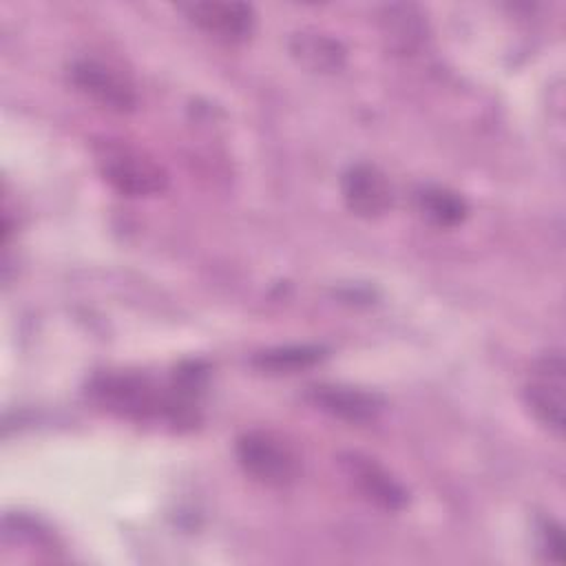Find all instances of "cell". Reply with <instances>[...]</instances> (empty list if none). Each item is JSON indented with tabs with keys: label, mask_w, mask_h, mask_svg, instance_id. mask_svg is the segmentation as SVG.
<instances>
[{
	"label": "cell",
	"mask_w": 566,
	"mask_h": 566,
	"mask_svg": "<svg viewBox=\"0 0 566 566\" xmlns=\"http://www.w3.org/2000/svg\"><path fill=\"white\" fill-rule=\"evenodd\" d=\"M179 11L210 38L228 44L243 42L254 31V9L245 2L226 0H195L179 4Z\"/></svg>",
	"instance_id": "obj_6"
},
{
	"label": "cell",
	"mask_w": 566,
	"mask_h": 566,
	"mask_svg": "<svg viewBox=\"0 0 566 566\" xmlns=\"http://www.w3.org/2000/svg\"><path fill=\"white\" fill-rule=\"evenodd\" d=\"M564 356L559 352L544 354L533 371L531 380L524 389V400L528 411L535 416L539 424H544L548 431L562 436L564 431Z\"/></svg>",
	"instance_id": "obj_5"
},
{
	"label": "cell",
	"mask_w": 566,
	"mask_h": 566,
	"mask_svg": "<svg viewBox=\"0 0 566 566\" xmlns=\"http://www.w3.org/2000/svg\"><path fill=\"white\" fill-rule=\"evenodd\" d=\"M104 181L126 197L159 195L168 186V175L146 150L126 142H104L95 150Z\"/></svg>",
	"instance_id": "obj_1"
},
{
	"label": "cell",
	"mask_w": 566,
	"mask_h": 566,
	"mask_svg": "<svg viewBox=\"0 0 566 566\" xmlns=\"http://www.w3.org/2000/svg\"><path fill=\"white\" fill-rule=\"evenodd\" d=\"M292 57L312 73H334L345 64V46L316 29H301L290 38Z\"/></svg>",
	"instance_id": "obj_11"
},
{
	"label": "cell",
	"mask_w": 566,
	"mask_h": 566,
	"mask_svg": "<svg viewBox=\"0 0 566 566\" xmlns=\"http://www.w3.org/2000/svg\"><path fill=\"white\" fill-rule=\"evenodd\" d=\"M71 84L97 106L113 113H128L137 104L133 82L111 64L93 57L75 60L69 66Z\"/></svg>",
	"instance_id": "obj_4"
},
{
	"label": "cell",
	"mask_w": 566,
	"mask_h": 566,
	"mask_svg": "<svg viewBox=\"0 0 566 566\" xmlns=\"http://www.w3.org/2000/svg\"><path fill=\"white\" fill-rule=\"evenodd\" d=\"M340 190L347 208L365 219L385 214L391 208V186L371 164H354L343 172Z\"/></svg>",
	"instance_id": "obj_9"
},
{
	"label": "cell",
	"mask_w": 566,
	"mask_h": 566,
	"mask_svg": "<svg viewBox=\"0 0 566 566\" xmlns=\"http://www.w3.org/2000/svg\"><path fill=\"white\" fill-rule=\"evenodd\" d=\"M237 460L256 482L285 489L301 475V455L296 449L272 431H248L237 440Z\"/></svg>",
	"instance_id": "obj_2"
},
{
	"label": "cell",
	"mask_w": 566,
	"mask_h": 566,
	"mask_svg": "<svg viewBox=\"0 0 566 566\" xmlns=\"http://www.w3.org/2000/svg\"><path fill=\"white\" fill-rule=\"evenodd\" d=\"M327 349L321 345H285L254 354L252 365L263 374H296L321 363Z\"/></svg>",
	"instance_id": "obj_13"
},
{
	"label": "cell",
	"mask_w": 566,
	"mask_h": 566,
	"mask_svg": "<svg viewBox=\"0 0 566 566\" xmlns=\"http://www.w3.org/2000/svg\"><path fill=\"white\" fill-rule=\"evenodd\" d=\"M305 398L318 411L349 424L371 422L385 409V398L380 394L347 385H310Z\"/></svg>",
	"instance_id": "obj_8"
},
{
	"label": "cell",
	"mask_w": 566,
	"mask_h": 566,
	"mask_svg": "<svg viewBox=\"0 0 566 566\" xmlns=\"http://www.w3.org/2000/svg\"><path fill=\"white\" fill-rule=\"evenodd\" d=\"M537 537H539V548L544 551L546 559L559 564L564 557V533L562 526L553 517H544L537 524Z\"/></svg>",
	"instance_id": "obj_14"
},
{
	"label": "cell",
	"mask_w": 566,
	"mask_h": 566,
	"mask_svg": "<svg viewBox=\"0 0 566 566\" xmlns=\"http://www.w3.org/2000/svg\"><path fill=\"white\" fill-rule=\"evenodd\" d=\"M378 24L389 49L398 53H413L427 38L424 13L409 2L385 4L378 13Z\"/></svg>",
	"instance_id": "obj_10"
},
{
	"label": "cell",
	"mask_w": 566,
	"mask_h": 566,
	"mask_svg": "<svg viewBox=\"0 0 566 566\" xmlns=\"http://www.w3.org/2000/svg\"><path fill=\"white\" fill-rule=\"evenodd\" d=\"M413 201L422 219H427L438 228H453L462 223L469 212L467 201L458 192L442 186L418 188L413 195Z\"/></svg>",
	"instance_id": "obj_12"
},
{
	"label": "cell",
	"mask_w": 566,
	"mask_h": 566,
	"mask_svg": "<svg viewBox=\"0 0 566 566\" xmlns=\"http://www.w3.org/2000/svg\"><path fill=\"white\" fill-rule=\"evenodd\" d=\"M93 400L122 418L150 420L166 416V389L139 374H102L91 382Z\"/></svg>",
	"instance_id": "obj_3"
},
{
	"label": "cell",
	"mask_w": 566,
	"mask_h": 566,
	"mask_svg": "<svg viewBox=\"0 0 566 566\" xmlns=\"http://www.w3.org/2000/svg\"><path fill=\"white\" fill-rule=\"evenodd\" d=\"M338 464L354 489L378 509L400 511L407 504V489L374 458L349 451L338 458Z\"/></svg>",
	"instance_id": "obj_7"
}]
</instances>
